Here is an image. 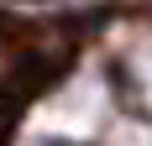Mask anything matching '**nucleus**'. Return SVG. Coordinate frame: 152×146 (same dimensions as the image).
<instances>
[{
    "label": "nucleus",
    "mask_w": 152,
    "mask_h": 146,
    "mask_svg": "<svg viewBox=\"0 0 152 146\" xmlns=\"http://www.w3.org/2000/svg\"><path fill=\"white\" fill-rule=\"evenodd\" d=\"M21 42V26H16L11 16H0V52H5V47H16Z\"/></svg>",
    "instance_id": "f257e3e1"
}]
</instances>
